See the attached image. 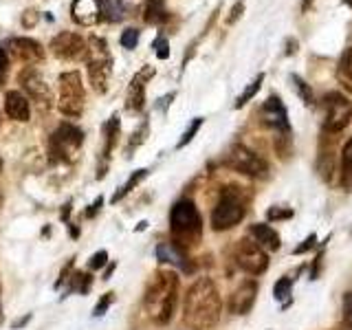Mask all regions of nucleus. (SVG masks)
<instances>
[{"instance_id": "obj_1", "label": "nucleus", "mask_w": 352, "mask_h": 330, "mask_svg": "<svg viewBox=\"0 0 352 330\" xmlns=\"http://www.w3.org/2000/svg\"><path fill=\"white\" fill-rule=\"evenodd\" d=\"M220 311H223V304H220L218 289L212 280L201 278L190 286L183 304V319L192 330L214 328L220 319Z\"/></svg>"}, {"instance_id": "obj_2", "label": "nucleus", "mask_w": 352, "mask_h": 330, "mask_svg": "<svg viewBox=\"0 0 352 330\" xmlns=\"http://www.w3.org/2000/svg\"><path fill=\"white\" fill-rule=\"evenodd\" d=\"M179 302V278L172 271H157L148 282L143 306L152 322L168 324Z\"/></svg>"}, {"instance_id": "obj_3", "label": "nucleus", "mask_w": 352, "mask_h": 330, "mask_svg": "<svg viewBox=\"0 0 352 330\" xmlns=\"http://www.w3.org/2000/svg\"><path fill=\"white\" fill-rule=\"evenodd\" d=\"M84 58H86L88 82H91L97 95H104L108 91L110 75H113V55H110L108 42L99 36L88 38Z\"/></svg>"}, {"instance_id": "obj_4", "label": "nucleus", "mask_w": 352, "mask_h": 330, "mask_svg": "<svg viewBox=\"0 0 352 330\" xmlns=\"http://www.w3.org/2000/svg\"><path fill=\"white\" fill-rule=\"evenodd\" d=\"M84 143V132L73 124H60L49 137V161L53 165H69L77 159Z\"/></svg>"}, {"instance_id": "obj_5", "label": "nucleus", "mask_w": 352, "mask_h": 330, "mask_svg": "<svg viewBox=\"0 0 352 330\" xmlns=\"http://www.w3.org/2000/svg\"><path fill=\"white\" fill-rule=\"evenodd\" d=\"M86 106V91L80 71H66L58 77V110L69 119L82 117Z\"/></svg>"}, {"instance_id": "obj_6", "label": "nucleus", "mask_w": 352, "mask_h": 330, "mask_svg": "<svg viewBox=\"0 0 352 330\" xmlns=\"http://www.w3.org/2000/svg\"><path fill=\"white\" fill-rule=\"evenodd\" d=\"M170 225H172V234L181 245H192L198 238H201V229H203V220L194 201L190 198H181L179 203L172 207L170 214Z\"/></svg>"}, {"instance_id": "obj_7", "label": "nucleus", "mask_w": 352, "mask_h": 330, "mask_svg": "<svg viewBox=\"0 0 352 330\" xmlns=\"http://www.w3.org/2000/svg\"><path fill=\"white\" fill-rule=\"evenodd\" d=\"M247 214V198L242 196L240 187H225L218 196V205L212 214V227L216 231H227L236 227Z\"/></svg>"}, {"instance_id": "obj_8", "label": "nucleus", "mask_w": 352, "mask_h": 330, "mask_svg": "<svg viewBox=\"0 0 352 330\" xmlns=\"http://www.w3.org/2000/svg\"><path fill=\"white\" fill-rule=\"evenodd\" d=\"M223 163L227 165L229 170L247 174V176H251V179H267V176H269V163L264 161L260 154H256V152L245 148V146H240V143H236V146L229 148Z\"/></svg>"}, {"instance_id": "obj_9", "label": "nucleus", "mask_w": 352, "mask_h": 330, "mask_svg": "<svg viewBox=\"0 0 352 330\" xmlns=\"http://www.w3.org/2000/svg\"><path fill=\"white\" fill-rule=\"evenodd\" d=\"M324 132L326 135H337L344 128H348L352 119V102L341 93H328L324 97Z\"/></svg>"}, {"instance_id": "obj_10", "label": "nucleus", "mask_w": 352, "mask_h": 330, "mask_svg": "<svg viewBox=\"0 0 352 330\" xmlns=\"http://www.w3.org/2000/svg\"><path fill=\"white\" fill-rule=\"evenodd\" d=\"M234 258L238 267L249 273V275H260L269 269V256L256 240H249V238H242L238 240V245L234 249Z\"/></svg>"}, {"instance_id": "obj_11", "label": "nucleus", "mask_w": 352, "mask_h": 330, "mask_svg": "<svg viewBox=\"0 0 352 330\" xmlns=\"http://www.w3.org/2000/svg\"><path fill=\"white\" fill-rule=\"evenodd\" d=\"M20 84H22V91H25L36 104H40L42 108L51 106V86L47 80H44V75L38 66H27V69H22Z\"/></svg>"}, {"instance_id": "obj_12", "label": "nucleus", "mask_w": 352, "mask_h": 330, "mask_svg": "<svg viewBox=\"0 0 352 330\" xmlns=\"http://www.w3.org/2000/svg\"><path fill=\"white\" fill-rule=\"evenodd\" d=\"M51 51H53L55 58L66 60V62L80 60L86 55V40L73 31H62V33H58V36H53Z\"/></svg>"}, {"instance_id": "obj_13", "label": "nucleus", "mask_w": 352, "mask_h": 330, "mask_svg": "<svg viewBox=\"0 0 352 330\" xmlns=\"http://www.w3.org/2000/svg\"><path fill=\"white\" fill-rule=\"evenodd\" d=\"M152 75H154V69L146 64L130 80L128 93H126V110H130V113H141L143 106H146V84H148V80Z\"/></svg>"}, {"instance_id": "obj_14", "label": "nucleus", "mask_w": 352, "mask_h": 330, "mask_svg": "<svg viewBox=\"0 0 352 330\" xmlns=\"http://www.w3.org/2000/svg\"><path fill=\"white\" fill-rule=\"evenodd\" d=\"M104 3L106 0H73L71 16L77 25L93 27L104 20Z\"/></svg>"}, {"instance_id": "obj_15", "label": "nucleus", "mask_w": 352, "mask_h": 330, "mask_svg": "<svg viewBox=\"0 0 352 330\" xmlns=\"http://www.w3.org/2000/svg\"><path fill=\"white\" fill-rule=\"evenodd\" d=\"M9 51L16 60H20L27 66H36L44 60V49L38 40L33 38H11L9 40Z\"/></svg>"}, {"instance_id": "obj_16", "label": "nucleus", "mask_w": 352, "mask_h": 330, "mask_svg": "<svg viewBox=\"0 0 352 330\" xmlns=\"http://www.w3.org/2000/svg\"><path fill=\"white\" fill-rule=\"evenodd\" d=\"M256 295H258V284L253 280H245L238 289L231 295V302H229V308L234 315H247L253 304H256Z\"/></svg>"}, {"instance_id": "obj_17", "label": "nucleus", "mask_w": 352, "mask_h": 330, "mask_svg": "<svg viewBox=\"0 0 352 330\" xmlns=\"http://www.w3.org/2000/svg\"><path fill=\"white\" fill-rule=\"evenodd\" d=\"M262 119H264V124L275 128V130L289 132V113H286V108L280 102V97L273 95L262 104Z\"/></svg>"}, {"instance_id": "obj_18", "label": "nucleus", "mask_w": 352, "mask_h": 330, "mask_svg": "<svg viewBox=\"0 0 352 330\" xmlns=\"http://www.w3.org/2000/svg\"><path fill=\"white\" fill-rule=\"evenodd\" d=\"M117 141H119V115H113L104 126V148H102V163H99L97 179H104L106 168H108V159H110V154H113Z\"/></svg>"}, {"instance_id": "obj_19", "label": "nucleus", "mask_w": 352, "mask_h": 330, "mask_svg": "<svg viewBox=\"0 0 352 330\" xmlns=\"http://www.w3.org/2000/svg\"><path fill=\"white\" fill-rule=\"evenodd\" d=\"M5 113L9 119L20 121V124H27V121L31 119L29 99L20 91H7L5 93Z\"/></svg>"}, {"instance_id": "obj_20", "label": "nucleus", "mask_w": 352, "mask_h": 330, "mask_svg": "<svg viewBox=\"0 0 352 330\" xmlns=\"http://www.w3.org/2000/svg\"><path fill=\"white\" fill-rule=\"evenodd\" d=\"M157 258H159V262L179 267L183 273H192L190 258L185 256V251H183L181 245H174V242H161V245L157 247Z\"/></svg>"}, {"instance_id": "obj_21", "label": "nucleus", "mask_w": 352, "mask_h": 330, "mask_svg": "<svg viewBox=\"0 0 352 330\" xmlns=\"http://www.w3.org/2000/svg\"><path fill=\"white\" fill-rule=\"evenodd\" d=\"M251 236H253V240H256L264 251H278L280 249L278 231H275L273 227H269V225H264V223L251 225Z\"/></svg>"}, {"instance_id": "obj_22", "label": "nucleus", "mask_w": 352, "mask_h": 330, "mask_svg": "<svg viewBox=\"0 0 352 330\" xmlns=\"http://www.w3.org/2000/svg\"><path fill=\"white\" fill-rule=\"evenodd\" d=\"M337 80L346 91L352 93V47H348L344 53H341V60L337 66Z\"/></svg>"}, {"instance_id": "obj_23", "label": "nucleus", "mask_w": 352, "mask_h": 330, "mask_svg": "<svg viewBox=\"0 0 352 330\" xmlns=\"http://www.w3.org/2000/svg\"><path fill=\"white\" fill-rule=\"evenodd\" d=\"M339 183L346 187V190H352V137L346 141L344 150H341V176Z\"/></svg>"}, {"instance_id": "obj_24", "label": "nucleus", "mask_w": 352, "mask_h": 330, "mask_svg": "<svg viewBox=\"0 0 352 330\" xmlns=\"http://www.w3.org/2000/svg\"><path fill=\"white\" fill-rule=\"evenodd\" d=\"M143 18L150 25H159L165 18V0H143Z\"/></svg>"}, {"instance_id": "obj_25", "label": "nucleus", "mask_w": 352, "mask_h": 330, "mask_svg": "<svg viewBox=\"0 0 352 330\" xmlns=\"http://www.w3.org/2000/svg\"><path fill=\"white\" fill-rule=\"evenodd\" d=\"M146 176H148V170H135V172H132L130 174V179L124 183V185H121L119 187V192L113 196V198H110V203H119L121 201V198H124V196H128L132 190H135V187L143 181V179H146Z\"/></svg>"}, {"instance_id": "obj_26", "label": "nucleus", "mask_w": 352, "mask_h": 330, "mask_svg": "<svg viewBox=\"0 0 352 330\" xmlns=\"http://www.w3.org/2000/svg\"><path fill=\"white\" fill-rule=\"evenodd\" d=\"M91 284H93V278H91V273H75L71 282H69V291L66 293H80V295H86L88 289H91Z\"/></svg>"}, {"instance_id": "obj_27", "label": "nucleus", "mask_w": 352, "mask_h": 330, "mask_svg": "<svg viewBox=\"0 0 352 330\" xmlns=\"http://www.w3.org/2000/svg\"><path fill=\"white\" fill-rule=\"evenodd\" d=\"M262 82H264V75L260 73L258 77H256V80H253L247 88H245V93H242L240 97H238V102H236V108H242V106H247L249 102H251V99L253 97H256L258 95V91H260V88H262Z\"/></svg>"}, {"instance_id": "obj_28", "label": "nucleus", "mask_w": 352, "mask_h": 330, "mask_svg": "<svg viewBox=\"0 0 352 330\" xmlns=\"http://www.w3.org/2000/svg\"><path fill=\"white\" fill-rule=\"evenodd\" d=\"M291 291H293V280L291 278H280L273 286V295L278 302H286L291 297Z\"/></svg>"}, {"instance_id": "obj_29", "label": "nucleus", "mask_w": 352, "mask_h": 330, "mask_svg": "<svg viewBox=\"0 0 352 330\" xmlns=\"http://www.w3.org/2000/svg\"><path fill=\"white\" fill-rule=\"evenodd\" d=\"M291 80H293V84H295V88H297V93H300V97L304 99V102H306L308 106H313V104H315V95H313V91H311V86H308L300 75H291Z\"/></svg>"}, {"instance_id": "obj_30", "label": "nucleus", "mask_w": 352, "mask_h": 330, "mask_svg": "<svg viewBox=\"0 0 352 330\" xmlns=\"http://www.w3.org/2000/svg\"><path fill=\"white\" fill-rule=\"evenodd\" d=\"M201 126H203V119L201 117H196L194 121H192V124H190V128H187L185 132H183V137H181V141L179 143H176V148H185L187 146V143H192V139L196 137V132L198 130H201Z\"/></svg>"}, {"instance_id": "obj_31", "label": "nucleus", "mask_w": 352, "mask_h": 330, "mask_svg": "<svg viewBox=\"0 0 352 330\" xmlns=\"http://www.w3.org/2000/svg\"><path fill=\"white\" fill-rule=\"evenodd\" d=\"M146 137H148V121H143V124L135 130V135H132V139H130V143H128V157H132V150L135 148H139L143 141H146Z\"/></svg>"}, {"instance_id": "obj_32", "label": "nucleus", "mask_w": 352, "mask_h": 330, "mask_svg": "<svg viewBox=\"0 0 352 330\" xmlns=\"http://www.w3.org/2000/svg\"><path fill=\"white\" fill-rule=\"evenodd\" d=\"M137 44H139V31L137 29H126L124 33H121V47L132 51V49H137Z\"/></svg>"}, {"instance_id": "obj_33", "label": "nucleus", "mask_w": 352, "mask_h": 330, "mask_svg": "<svg viewBox=\"0 0 352 330\" xmlns=\"http://www.w3.org/2000/svg\"><path fill=\"white\" fill-rule=\"evenodd\" d=\"M267 218H269V223H275V220L293 218V209H286V207H269Z\"/></svg>"}, {"instance_id": "obj_34", "label": "nucleus", "mask_w": 352, "mask_h": 330, "mask_svg": "<svg viewBox=\"0 0 352 330\" xmlns=\"http://www.w3.org/2000/svg\"><path fill=\"white\" fill-rule=\"evenodd\" d=\"M154 51H157L159 60H168L170 58V42H168V38L159 36L157 40H154Z\"/></svg>"}, {"instance_id": "obj_35", "label": "nucleus", "mask_w": 352, "mask_h": 330, "mask_svg": "<svg viewBox=\"0 0 352 330\" xmlns=\"http://www.w3.org/2000/svg\"><path fill=\"white\" fill-rule=\"evenodd\" d=\"M113 302H115V293H106V295L102 297V300L97 302L93 315H95V317H102V315L108 311V308H110V304H113Z\"/></svg>"}, {"instance_id": "obj_36", "label": "nucleus", "mask_w": 352, "mask_h": 330, "mask_svg": "<svg viewBox=\"0 0 352 330\" xmlns=\"http://www.w3.org/2000/svg\"><path fill=\"white\" fill-rule=\"evenodd\" d=\"M7 75H9V55L3 47H0V88L5 86Z\"/></svg>"}, {"instance_id": "obj_37", "label": "nucleus", "mask_w": 352, "mask_h": 330, "mask_svg": "<svg viewBox=\"0 0 352 330\" xmlns=\"http://www.w3.org/2000/svg\"><path fill=\"white\" fill-rule=\"evenodd\" d=\"M106 262H108V253H106V251H97L95 256L91 258V262H88V269H91V271H97V269L106 267Z\"/></svg>"}, {"instance_id": "obj_38", "label": "nucleus", "mask_w": 352, "mask_h": 330, "mask_svg": "<svg viewBox=\"0 0 352 330\" xmlns=\"http://www.w3.org/2000/svg\"><path fill=\"white\" fill-rule=\"evenodd\" d=\"M38 11H33V9H27L25 14H22V27L25 29H31V27H36L38 25Z\"/></svg>"}, {"instance_id": "obj_39", "label": "nucleus", "mask_w": 352, "mask_h": 330, "mask_svg": "<svg viewBox=\"0 0 352 330\" xmlns=\"http://www.w3.org/2000/svg\"><path fill=\"white\" fill-rule=\"evenodd\" d=\"M344 324L352 328V293L344 295Z\"/></svg>"}, {"instance_id": "obj_40", "label": "nucleus", "mask_w": 352, "mask_h": 330, "mask_svg": "<svg viewBox=\"0 0 352 330\" xmlns=\"http://www.w3.org/2000/svg\"><path fill=\"white\" fill-rule=\"evenodd\" d=\"M315 245H317V236H315V234H311V236H308V238H306V240L302 242L300 247H295V251H293V253H295V256H300V253H306V251H311V249H313Z\"/></svg>"}, {"instance_id": "obj_41", "label": "nucleus", "mask_w": 352, "mask_h": 330, "mask_svg": "<svg viewBox=\"0 0 352 330\" xmlns=\"http://www.w3.org/2000/svg\"><path fill=\"white\" fill-rule=\"evenodd\" d=\"M102 205H104V198H102V196H97V198H95V203L86 209V218H93V216L99 212V207H102Z\"/></svg>"}, {"instance_id": "obj_42", "label": "nucleus", "mask_w": 352, "mask_h": 330, "mask_svg": "<svg viewBox=\"0 0 352 330\" xmlns=\"http://www.w3.org/2000/svg\"><path fill=\"white\" fill-rule=\"evenodd\" d=\"M242 9H245V3H236V7L231 9V16H229V20H227V25H234V22H236V20L240 18Z\"/></svg>"}, {"instance_id": "obj_43", "label": "nucleus", "mask_w": 352, "mask_h": 330, "mask_svg": "<svg viewBox=\"0 0 352 330\" xmlns=\"http://www.w3.org/2000/svg\"><path fill=\"white\" fill-rule=\"evenodd\" d=\"M29 319H31V315H25V317H22V319H16V322L11 324V328H20V326H25V324L29 322Z\"/></svg>"}, {"instance_id": "obj_44", "label": "nucleus", "mask_w": 352, "mask_h": 330, "mask_svg": "<svg viewBox=\"0 0 352 330\" xmlns=\"http://www.w3.org/2000/svg\"><path fill=\"white\" fill-rule=\"evenodd\" d=\"M311 5H313V0H304V3H302V11H308V9H311Z\"/></svg>"}, {"instance_id": "obj_45", "label": "nucleus", "mask_w": 352, "mask_h": 330, "mask_svg": "<svg viewBox=\"0 0 352 330\" xmlns=\"http://www.w3.org/2000/svg\"><path fill=\"white\" fill-rule=\"evenodd\" d=\"M148 227V223H146V220H143V223H139V227H137V231H141V229H146Z\"/></svg>"}, {"instance_id": "obj_46", "label": "nucleus", "mask_w": 352, "mask_h": 330, "mask_svg": "<svg viewBox=\"0 0 352 330\" xmlns=\"http://www.w3.org/2000/svg\"><path fill=\"white\" fill-rule=\"evenodd\" d=\"M335 330H352V328H350V326H346V324H341V326H339V328H335Z\"/></svg>"}, {"instance_id": "obj_47", "label": "nucleus", "mask_w": 352, "mask_h": 330, "mask_svg": "<svg viewBox=\"0 0 352 330\" xmlns=\"http://www.w3.org/2000/svg\"><path fill=\"white\" fill-rule=\"evenodd\" d=\"M344 3H346L348 7H352V0H344Z\"/></svg>"}, {"instance_id": "obj_48", "label": "nucleus", "mask_w": 352, "mask_h": 330, "mask_svg": "<svg viewBox=\"0 0 352 330\" xmlns=\"http://www.w3.org/2000/svg\"><path fill=\"white\" fill-rule=\"evenodd\" d=\"M0 174H3V159H0Z\"/></svg>"}, {"instance_id": "obj_49", "label": "nucleus", "mask_w": 352, "mask_h": 330, "mask_svg": "<svg viewBox=\"0 0 352 330\" xmlns=\"http://www.w3.org/2000/svg\"><path fill=\"white\" fill-rule=\"evenodd\" d=\"M0 203H3V196H0Z\"/></svg>"}]
</instances>
